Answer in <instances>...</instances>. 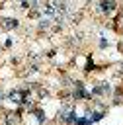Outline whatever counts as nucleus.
Returning <instances> with one entry per match:
<instances>
[{
  "label": "nucleus",
  "instance_id": "1",
  "mask_svg": "<svg viewBox=\"0 0 123 125\" xmlns=\"http://www.w3.org/2000/svg\"><path fill=\"white\" fill-rule=\"evenodd\" d=\"M96 10L100 14H103V16H111L117 10V0H98Z\"/></svg>",
  "mask_w": 123,
  "mask_h": 125
},
{
  "label": "nucleus",
  "instance_id": "2",
  "mask_svg": "<svg viewBox=\"0 0 123 125\" xmlns=\"http://www.w3.org/2000/svg\"><path fill=\"white\" fill-rule=\"evenodd\" d=\"M94 94L96 96H100V98H107V96H111L113 92H111V86H109V82H100V84H96V88H94Z\"/></svg>",
  "mask_w": 123,
  "mask_h": 125
},
{
  "label": "nucleus",
  "instance_id": "3",
  "mask_svg": "<svg viewBox=\"0 0 123 125\" xmlns=\"http://www.w3.org/2000/svg\"><path fill=\"white\" fill-rule=\"evenodd\" d=\"M4 119H6V125H21V117H20V111H8Z\"/></svg>",
  "mask_w": 123,
  "mask_h": 125
},
{
  "label": "nucleus",
  "instance_id": "4",
  "mask_svg": "<svg viewBox=\"0 0 123 125\" xmlns=\"http://www.w3.org/2000/svg\"><path fill=\"white\" fill-rule=\"evenodd\" d=\"M0 23H2V27H4L6 31H12L14 27H18V20H16V18H2Z\"/></svg>",
  "mask_w": 123,
  "mask_h": 125
},
{
  "label": "nucleus",
  "instance_id": "5",
  "mask_svg": "<svg viewBox=\"0 0 123 125\" xmlns=\"http://www.w3.org/2000/svg\"><path fill=\"white\" fill-rule=\"evenodd\" d=\"M117 49H119V51H121V53H123V37H121V39H119V43H117Z\"/></svg>",
  "mask_w": 123,
  "mask_h": 125
}]
</instances>
